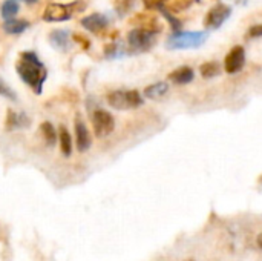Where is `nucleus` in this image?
<instances>
[{
	"label": "nucleus",
	"instance_id": "1",
	"mask_svg": "<svg viewBox=\"0 0 262 261\" xmlns=\"http://www.w3.org/2000/svg\"><path fill=\"white\" fill-rule=\"evenodd\" d=\"M17 74L20 75L21 82H25L28 86L32 88L34 92L41 94L43 85L48 77V71L35 52L32 51L21 52L20 60L17 63Z\"/></svg>",
	"mask_w": 262,
	"mask_h": 261
},
{
	"label": "nucleus",
	"instance_id": "2",
	"mask_svg": "<svg viewBox=\"0 0 262 261\" xmlns=\"http://www.w3.org/2000/svg\"><path fill=\"white\" fill-rule=\"evenodd\" d=\"M86 9V2L75 0L71 3H49L43 12L45 22H66L77 12H83Z\"/></svg>",
	"mask_w": 262,
	"mask_h": 261
},
{
	"label": "nucleus",
	"instance_id": "3",
	"mask_svg": "<svg viewBox=\"0 0 262 261\" xmlns=\"http://www.w3.org/2000/svg\"><path fill=\"white\" fill-rule=\"evenodd\" d=\"M107 103L118 111L126 109H135L143 105V98L138 91H129V89H118L107 95Z\"/></svg>",
	"mask_w": 262,
	"mask_h": 261
},
{
	"label": "nucleus",
	"instance_id": "4",
	"mask_svg": "<svg viewBox=\"0 0 262 261\" xmlns=\"http://www.w3.org/2000/svg\"><path fill=\"white\" fill-rule=\"evenodd\" d=\"M207 32H177L175 35L167 38L166 46L169 49H189V48H198L201 46L206 38H207Z\"/></svg>",
	"mask_w": 262,
	"mask_h": 261
},
{
	"label": "nucleus",
	"instance_id": "5",
	"mask_svg": "<svg viewBox=\"0 0 262 261\" xmlns=\"http://www.w3.org/2000/svg\"><path fill=\"white\" fill-rule=\"evenodd\" d=\"M155 34L157 31L147 28H135L127 34V43L132 51L144 52L149 51L155 45Z\"/></svg>",
	"mask_w": 262,
	"mask_h": 261
},
{
	"label": "nucleus",
	"instance_id": "6",
	"mask_svg": "<svg viewBox=\"0 0 262 261\" xmlns=\"http://www.w3.org/2000/svg\"><path fill=\"white\" fill-rule=\"evenodd\" d=\"M92 128L94 134L98 138H104L115 129V120L111 115V112L104 109H97L92 114Z\"/></svg>",
	"mask_w": 262,
	"mask_h": 261
},
{
	"label": "nucleus",
	"instance_id": "7",
	"mask_svg": "<svg viewBox=\"0 0 262 261\" xmlns=\"http://www.w3.org/2000/svg\"><path fill=\"white\" fill-rule=\"evenodd\" d=\"M244 63H246V52H244V48L243 46H235L227 55H226V60H224V68L229 74H235V72H239L243 68H244Z\"/></svg>",
	"mask_w": 262,
	"mask_h": 261
},
{
	"label": "nucleus",
	"instance_id": "8",
	"mask_svg": "<svg viewBox=\"0 0 262 261\" xmlns=\"http://www.w3.org/2000/svg\"><path fill=\"white\" fill-rule=\"evenodd\" d=\"M109 25V18L104 14L100 12H94L91 15H86L84 18H81V26L91 32H101L103 29H106Z\"/></svg>",
	"mask_w": 262,
	"mask_h": 261
},
{
	"label": "nucleus",
	"instance_id": "9",
	"mask_svg": "<svg viewBox=\"0 0 262 261\" xmlns=\"http://www.w3.org/2000/svg\"><path fill=\"white\" fill-rule=\"evenodd\" d=\"M230 6L227 5H216L207 15V26L210 28H220L229 17H230Z\"/></svg>",
	"mask_w": 262,
	"mask_h": 261
},
{
	"label": "nucleus",
	"instance_id": "10",
	"mask_svg": "<svg viewBox=\"0 0 262 261\" xmlns=\"http://www.w3.org/2000/svg\"><path fill=\"white\" fill-rule=\"evenodd\" d=\"M75 145H77L78 152H86L92 145L91 134L81 120H77V123H75Z\"/></svg>",
	"mask_w": 262,
	"mask_h": 261
},
{
	"label": "nucleus",
	"instance_id": "11",
	"mask_svg": "<svg viewBox=\"0 0 262 261\" xmlns=\"http://www.w3.org/2000/svg\"><path fill=\"white\" fill-rule=\"evenodd\" d=\"M29 123H31V120H29V117L25 112L8 111V115H6V129L14 131V129L28 128Z\"/></svg>",
	"mask_w": 262,
	"mask_h": 261
},
{
	"label": "nucleus",
	"instance_id": "12",
	"mask_svg": "<svg viewBox=\"0 0 262 261\" xmlns=\"http://www.w3.org/2000/svg\"><path fill=\"white\" fill-rule=\"evenodd\" d=\"M49 42L55 49H60V51H66L71 46V37H69V32L66 29L52 31L49 35Z\"/></svg>",
	"mask_w": 262,
	"mask_h": 261
},
{
	"label": "nucleus",
	"instance_id": "13",
	"mask_svg": "<svg viewBox=\"0 0 262 261\" xmlns=\"http://www.w3.org/2000/svg\"><path fill=\"white\" fill-rule=\"evenodd\" d=\"M169 78L177 85H187V83H190L193 80V69L189 68V66L178 68L173 72H170Z\"/></svg>",
	"mask_w": 262,
	"mask_h": 261
},
{
	"label": "nucleus",
	"instance_id": "14",
	"mask_svg": "<svg viewBox=\"0 0 262 261\" xmlns=\"http://www.w3.org/2000/svg\"><path fill=\"white\" fill-rule=\"evenodd\" d=\"M28 26H29V22L20 20V18H15V17L5 20L3 25H2L3 31L8 32V34H21L23 31L28 29Z\"/></svg>",
	"mask_w": 262,
	"mask_h": 261
},
{
	"label": "nucleus",
	"instance_id": "15",
	"mask_svg": "<svg viewBox=\"0 0 262 261\" xmlns=\"http://www.w3.org/2000/svg\"><path fill=\"white\" fill-rule=\"evenodd\" d=\"M167 91H169V85L166 82H158V83H154V85L147 86L144 89V95L147 98L157 100V98H161L163 95H166Z\"/></svg>",
	"mask_w": 262,
	"mask_h": 261
},
{
	"label": "nucleus",
	"instance_id": "16",
	"mask_svg": "<svg viewBox=\"0 0 262 261\" xmlns=\"http://www.w3.org/2000/svg\"><path fill=\"white\" fill-rule=\"evenodd\" d=\"M58 142H60V149H61V154L64 157H69L72 154V138H71V134L69 131L61 126L60 131H58Z\"/></svg>",
	"mask_w": 262,
	"mask_h": 261
},
{
	"label": "nucleus",
	"instance_id": "17",
	"mask_svg": "<svg viewBox=\"0 0 262 261\" xmlns=\"http://www.w3.org/2000/svg\"><path fill=\"white\" fill-rule=\"evenodd\" d=\"M40 131H41V135H43V138H45V142H46V145H48V146H54V145L57 143V140H58V134H57L55 128H54L49 122L41 123Z\"/></svg>",
	"mask_w": 262,
	"mask_h": 261
},
{
	"label": "nucleus",
	"instance_id": "18",
	"mask_svg": "<svg viewBox=\"0 0 262 261\" xmlns=\"http://www.w3.org/2000/svg\"><path fill=\"white\" fill-rule=\"evenodd\" d=\"M0 12H2V17L5 20L15 17V14L18 12V3H17V0H5L2 3Z\"/></svg>",
	"mask_w": 262,
	"mask_h": 261
},
{
	"label": "nucleus",
	"instance_id": "19",
	"mask_svg": "<svg viewBox=\"0 0 262 261\" xmlns=\"http://www.w3.org/2000/svg\"><path fill=\"white\" fill-rule=\"evenodd\" d=\"M201 75L204 78H212V77H216L220 72H221V68H220V63L218 62H207L201 66Z\"/></svg>",
	"mask_w": 262,
	"mask_h": 261
},
{
	"label": "nucleus",
	"instance_id": "20",
	"mask_svg": "<svg viewBox=\"0 0 262 261\" xmlns=\"http://www.w3.org/2000/svg\"><path fill=\"white\" fill-rule=\"evenodd\" d=\"M0 95L2 97H5V98H8V100H15L17 98V95H15V92L3 82V80H0Z\"/></svg>",
	"mask_w": 262,
	"mask_h": 261
},
{
	"label": "nucleus",
	"instance_id": "21",
	"mask_svg": "<svg viewBox=\"0 0 262 261\" xmlns=\"http://www.w3.org/2000/svg\"><path fill=\"white\" fill-rule=\"evenodd\" d=\"M143 2H144V5H146L147 8H155V9H161L166 0H143Z\"/></svg>",
	"mask_w": 262,
	"mask_h": 261
},
{
	"label": "nucleus",
	"instance_id": "22",
	"mask_svg": "<svg viewBox=\"0 0 262 261\" xmlns=\"http://www.w3.org/2000/svg\"><path fill=\"white\" fill-rule=\"evenodd\" d=\"M250 37H262V25H255L249 29Z\"/></svg>",
	"mask_w": 262,
	"mask_h": 261
},
{
	"label": "nucleus",
	"instance_id": "23",
	"mask_svg": "<svg viewBox=\"0 0 262 261\" xmlns=\"http://www.w3.org/2000/svg\"><path fill=\"white\" fill-rule=\"evenodd\" d=\"M256 243H258V246H259V249H262V232L258 235V238H256Z\"/></svg>",
	"mask_w": 262,
	"mask_h": 261
},
{
	"label": "nucleus",
	"instance_id": "24",
	"mask_svg": "<svg viewBox=\"0 0 262 261\" xmlns=\"http://www.w3.org/2000/svg\"><path fill=\"white\" fill-rule=\"evenodd\" d=\"M20 2H25V3H28V5H34V3H37L38 0H20Z\"/></svg>",
	"mask_w": 262,
	"mask_h": 261
},
{
	"label": "nucleus",
	"instance_id": "25",
	"mask_svg": "<svg viewBox=\"0 0 262 261\" xmlns=\"http://www.w3.org/2000/svg\"><path fill=\"white\" fill-rule=\"evenodd\" d=\"M186 261H193V260H186Z\"/></svg>",
	"mask_w": 262,
	"mask_h": 261
}]
</instances>
